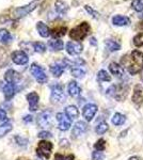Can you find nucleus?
Masks as SVG:
<instances>
[{
  "label": "nucleus",
  "instance_id": "49",
  "mask_svg": "<svg viewBox=\"0 0 143 160\" xmlns=\"http://www.w3.org/2000/svg\"><path fill=\"white\" fill-rule=\"evenodd\" d=\"M140 27H142V28H143V22H141V25H140Z\"/></svg>",
  "mask_w": 143,
  "mask_h": 160
},
{
  "label": "nucleus",
  "instance_id": "26",
  "mask_svg": "<svg viewBox=\"0 0 143 160\" xmlns=\"http://www.w3.org/2000/svg\"><path fill=\"white\" fill-rule=\"evenodd\" d=\"M12 128H13V126L10 121H7V122H4L3 124H1V125H0V138L6 136L7 133H9L10 131L12 130Z\"/></svg>",
  "mask_w": 143,
  "mask_h": 160
},
{
  "label": "nucleus",
  "instance_id": "45",
  "mask_svg": "<svg viewBox=\"0 0 143 160\" xmlns=\"http://www.w3.org/2000/svg\"><path fill=\"white\" fill-rule=\"evenodd\" d=\"M74 159H75L74 155H69V156L65 157V160H74Z\"/></svg>",
  "mask_w": 143,
  "mask_h": 160
},
{
  "label": "nucleus",
  "instance_id": "25",
  "mask_svg": "<svg viewBox=\"0 0 143 160\" xmlns=\"http://www.w3.org/2000/svg\"><path fill=\"white\" fill-rule=\"evenodd\" d=\"M67 10H69V7L66 6V3H64L61 0H57L56 1V11L57 13H59L60 15H65Z\"/></svg>",
  "mask_w": 143,
  "mask_h": 160
},
{
  "label": "nucleus",
  "instance_id": "44",
  "mask_svg": "<svg viewBox=\"0 0 143 160\" xmlns=\"http://www.w3.org/2000/svg\"><path fill=\"white\" fill-rule=\"evenodd\" d=\"M31 121H32V117H31V115H26V117L24 118V122L25 123L31 122Z\"/></svg>",
  "mask_w": 143,
  "mask_h": 160
},
{
  "label": "nucleus",
  "instance_id": "34",
  "mask_svg": "<svg viewBox=\"0 0 143 160\" xmlns=\"http://www.w3.org/2000/svg\"><path fill=\"white\" fill-rule=\"evenodd\" d=\"M131 8L137 12H143V0H132Z\"/></svg>",
  "mask_w": 143,
  "mask_h": 160
},
{
  "label": "nucleus",
  "instance_id": "11",
  "mask_svg": "<svg viewBox=\"0 0 143 160\" xmlns=\"http://www.w3.org/2000/svg\"><path fill=\"white\" fill-rule=\"evenodd\" d=\"M16 91H17V87H16V83H14V82H7L3 86V88H2V92H3L7 100L11 99L15 95Z\"/></svg>",
  "mask_w": 143,
  "mask_h": 160
},
{
  "label": "nucleus",
  "instance_id": "33",
  "mask_svg": "<svg viewBox=\"0 0 143 160\" xmlns=\"http://www.w3.org/2000/svg\"><path fill=\"white\" fill-rule=\"evenodd\" d=\"M108 130V124L107 123H100L95 128V131L97 135H104Z\"/></svg>",
  "mask_w": 143,
  "mask_h": 160
},
{
  "label": "nucleus",
  "instance_id": "1",
  "mask_svg": "<svg viewBox=\"0 0 143 160\" xmlns=\"http://www.w3.org/2000/svg\"><path fill=\"white\" fill-rule=\"evenodd\" d=\"M122 64L126 66L131 75L140 73L143 68V53L139 50L131 51L130 55L124 56L122 58Z\"/></svg>",
  "mask_w": 143,
  "mask_h": 160
},
{
  "label": "nucleus",
  "instance_id": "5",
  "mask_svg": "<svg viewBox=\"0 0 143 160\" xmlns=\"http://www.w3.org/2000/svg\"><path fill=\"white\" fill-rule=\"evenodd\" d=\"M51 149H53V143H50L49 141L43 140L38 142V148H36V154L42 158L48 159L50 157Z\"/></svg>",
  "mask_w": 143,
  "mask_h": 160
},
{
  "label": "nucleus",
  "instance_id": "7",
  "mask_svg": "<svg viewBox=\"0 0 143 160\" xmlns=\"http://www.w3.org/2000/svg\"><path fill=\"white\" fill-rule=\"evenodd\" d=\"M51 100L54 102H62L65 99V94L63 91V87L60 84H54L51 86Z\"/></svg>",
  "mask_w": 143,
  "mask_h": 160
},
{
  "label": "nucleus",
  "instance_id": "36",
  "mask_svg": "<svg viewBox=\"0 0 143 160\" xmlns=\"http://www.w3.org/2000/svg\"><path fill=\"white\" fill-rule=\"evenodd\" d=\"M94 148L96 151H100V152L104 151V149L106 148V141L104 140V139H100V140L94 144Z\"/></svg>",
  "mask_w": 143,
  "mask_h": 160
},
{
  "label": "nucleus",
  "instance_id": "41",
  "mask_svg": "<svg viewBox=\"0 0 143 160\" xmlns=\"http://www.w3.org/2000/svg\"><path fill=\"white\" fill-rule=\"evenodd\" d=\"M7 118V112L4 110H0V121L6 120Z\"/></svg>",
  "mask_w": 143,
  "mask_h": 160
},
{
  "label": "nucleus",
  "instance_id": "43",
  "mask_svg": "<svg viewBox=\"0 0 143 160\" xmlns=\"http://www.w3.org/2000/svg\"><path fill=\"white\" fill-rule=\"evenodd\" d=\"M15 140H16L17 142H18V144H22L20 143V142H24L25 144H27V140H24V139H22V138H19V137H16V138H15Z\"/></svg>",
  "mask_w": 143,
  "mask_h": 160
},
{
  "label": "nucleus",
  "instance_id": "37",
  "mask_svg": "<svg viewBox=\"0 0 143 160\" xmlns=\"http://www.w3.org/2000/svg\"><path fill=\"white\" fill-rule=\"evenodd\" d=\"M134 44L137 46V47H140V46H143V32L137 34L136 37L134 38Z\"/></svg>",
  "mask_w": 143,
  "mask_h": 160
},
{
  "label": "nucleus",
  "instance_id": "20",
  "mask_svg": "<svg viewBox=\"0 0 143 160\" xmlns=\"http://www.w3.org/2000/svg\"><path fill=\"white\" fill-rule=\"evenodd\" d=\"M67 90H69V95L73 97H77L78 95L80 94V92H81V89H80V87L78 86V83L76 81H71L69 83V87H67Z\"/></svg>",
  "mask_w": 143,
  "mask_h": 160
},
{
  "label": "nucleus",
  "instance_id": "30",
  "mask_svg": "<svg viewBox=\"0 0 143 160\" xmlns=\"http://www.w3.org/2000/svg\"><path fill=\"white\" fill-rule=\"evenodd\" d=\"M66 27H57L54 29L51 30V34H53L54 38H60L65 35L66 33Z\"/></svg>",
  "mask_w": 143,
  "mask_h": 160
},
{
  "label": "nucleus",
  "instance_id": "15",
  "mask_svg": "<svg viewBox=\"0 0 143 160\" xmlns=\"http://www.w3.org/2000/svg\"><path fill=\"white\" fill-rule=\"evenodd\" d=\"M132 102L136 105H141L143 102V88L141 86H136L134 89V95H132Z\"/></svg>",
  "mask_w": 143,
  "mask_h": 160
},
{
  "label": "nucleus",
  "instance_id": "24",
  "mask_svg": "<svg viewBox=\"0 0 143 160\" xmlns=\"http://www.w3.org/2000/svg\"><path fill=\"white\" fill-rule=\"evenodd\" d=\"M65 114L71 118V120H74V118H78L79 111H78L77 107H75V106H67L65 108Z\"/></svg>",
  "mask_w": 143,
  "mask_h": 160
},
{
  "label": "nucleus",
  "instance_id": "31",
  "mask_svg": "<svg viewBox=\"0 0 143 160\" xmlns=\"http://www.w3.org/2000/svg\"><path fill=\"white\" fill-rule=\"evenodd\" d=\"M112 123L115 126H120V125H123L125 123V117L121 113H115L112 118Z\"/></svg>",
  "mask_w": 143,
  "mask_h": 160
},
{
  "label": "nucleus",
  "instance_id": "38",
  "mask_svg": "<svg viewBox=\"0 0 143 160\" xmlns=\"http://www.w3.org/2000/svg\"><path fill=\"white\" fill-rule=\"evenodd\" d=\"M104 154L101 153L100 151H96V152H93L92 154V160H104Z\"/></svg>",
  "mask_w": 143,
  "mask_h": 160
},
{
  "label": "nucleus",
  "instance_id": "6",
  "mask_svg": "<svg viewBox=\"0 0 143 160\" xmlns=\"http://www.w3.org/2000/svg\"><path fill=\"white\" fill-rule=\"evenodd\" d=\"M30 72L38 83H42V84L46 83V81H47V75H46L44 69L40 65H38L36 63H33L30 68Z\"/></svg>",
  "mask_w": 143,
  "mask_h": 160
},
{
  "label": "nucleus",
  "instance_id": "32",
  "mask_svg": "<svg viewBox=\"0 0 143 160\" xmlns=\"http://www.w3.org/2000/svg\"><path fill=\"white\" fill-rule=\"evenodd\" d=\"M97 79L100 80V81H111V77L110 75H109L107 72L104 71V69H101V71L98 72L97 74Z\"/></svg>",
  "mask_w": 143,
  "mask_h": 160
},
{
  "label": "nucleus",
  "instance_id": "13",
  "mask_svg": "<svg viewBox=\"0 0 143 160\" xmlns=\"http://www.w3.org/2000/svg\"><path fill=\"white\" fill-rule=\"evenodd\" d=\"M87 129H88L87 124H85L84 122H82V121H79V122H77L74 125V127H73L72 135H73V137L77 138V137L81 136L82 133H84L85 131H87Z\"/></svg>",
  "mask_w": 143,
  "mask_h": 160
},
{
  "label": "nucleus",
  "instance_id": "23",
  "mask_svg": "<svg viewBox=\"0 0 143 160\" xmlns=\"http://www.w3.org/2000/svg\"><path fill=\"white\" fill-rule=\"evenodd\" d=\"M63 46H64L63 42L60 41V40H53V41H49V43H48L49 49L53 50V51L62 50L63 49Z\"/></svg>",
  "mask_w": 143,
  "mask_h": 160
},
{
  "label": "nucleus",
  "instance_id": "9",
  "mask_svg": "<svg viewBox=\"0 0 143 160\" xmlns=\"http://www.w3.org/2000/svg\"><path fill=\"white\" fill-rule=\"evenodd\" d=\"M57 120L59 122V129L62 131L69 130V127H71V118L67 117L66 114H63V113H57L56 115Z\"/></svg>",
  "mask_w": 143,
  "mask_h": 160
},
{
  "label": "nucleus",
  "instance_id": "40",
  "mask_svg": "<svg viewBox=\"0 0 143 160\" xmlns=\"http://www.w3.org/2000/svg\"><path fill=\"white\" fill-rule=\"evenodd\" d=\"M38 138H50L51 137V133L49 131H41L40 133L38 135Z\"/></svg>",
  "mask_w": 143,
  "mask_h": 160
},
{
  "label": "nucleus",
  "instance_id": "14",
  "mask_svg": "<svg viewBox=\"0 0 143 160\" xmlns=\"http://www.w3.org/2000/svg\"><path fill=\"white\" fill-rule=\"evenodd\" d=\"M38 99H40V97H38V93L31 92L29 94H27V100H28V104H29V109L31 111L36 110L38 105Z\"/></svg>",
  "mask_w": 143,
  "mask_h": 160
},
{
  "label": "nucleus",
  "instance_id": "28",
  "mask_svg": "<svg viewBox=\"0 0 143 160\" xmlns=\"http://www.w3.org/2000/svg\"><path fill=\"white\" fill-rule=\"evenodd\" d=\"M12 35L6 29H0V42L3 44H8L12 41Z\"/></svg>",
  "mask_w": 143,
  "mask_h": 160
},
{
  "label": "nucleus",
  "instance_id": "18",
  "mask_svg": "<svg viewBox=\"0 0 143 160\" xmlns=\"http://www.w3.org/2000/svg\"><path fill=\"white\" fill-rule=\"evenodd\" d=\"M50 118H51L50 112H49V111H44V112H42L38 117V124L41 126V127L46 126L49 122H50Z\"/></svg>",
  "mask_w": 143,
  "mask_h": 160
},
{
  "label": "nucleus",
  "instance_id": "42",
  "mask_svg": "<svg viewBox=\"0 0 143 160\" xmlns=\"http://www.w3.org/2000/svg\"><path fill=\"white\" fill-rule=\"evenodd\" d=\"M54 160H65V157L61 154H56L54 155Z\"/></svg>",
  "mask_w": 143,
  "mask_h": 160
},
{
  "label": "nucleus",
  "instance_id": "21",
  "mask_svg": "<svg viewBox=\"0 0 143 160\" xmlns=\"http://www.w3.org/2000/svg\"><path fill=\"white\" fill-rule=\"evenodd\" d=\"M112 22L115 26H127L129 25L130 20H129L128 17L123 16V15H115L112 18Z\"/></svg>",
  "mask_w": 143,
  "mask_h": 160
},
{
  "label": "nucleus",
  "instance_id": "12",
  "mask_svg": "<svg viewBox=\"0 0 143 160\" xmlns=\"http://www.w3.org/2000/svg\"><path fill=\"white\" fill-rule=\"evenodd\" d=\"M84 49L82 45L80 43H76V42H69L66 44V51L67 53L72 56H76L79 55L80 52Z\"/></svg>",
  "mask_w": 143,
  "mask_h": 160
},
{
  "label": "nucleus",
  "instance_id": "16",
  "mask_svg": "<svg viewBox=\"0 0 143 160\" xmlns=\"http://www.w3.org/2000/svg\"><path fill=\"white\" fill-rule=\"evenodd\" d=\"M109 69H110L111 74L114 75L115 77H118V78H122V77H123V75H124V68L120 65V64L115 63V62H112V63H110V65H109Z\"/></svg>",
  "mask_w": 143,
  "mask_h": 160
},
{
  "label": "nucleus",
  "instance_id": "3",
  "mask_svg": "<svg viewBox=\"0 0 143 160\" xmlns=\"http://www.w3.org/2000/svg\"><path fill=\"white\" fill-rule=\"evenodd\" d=\"M38 6V0H34V1L30 2L29 4H26L24 7L16 8L12 13V18L17 19V18H20V17H24L32 11H34Z\"/></svg>",
  "mask_w": 143,
  "mask_h": 160
},
{
  "label": "nucleus",
  "instance_id": "47",
  "mask_svg": "<svg viewBox=\"0 0 143 160\" xmlns=\"http://www.w3.org/2000/svg\"><path fill=\"white\" fill-rule=\"evenodd\" d=\"M128 160H140L139 157H137V156H134V157H130Z\"/></svg>",
  "mask_w": 143,
  "mask_h": 160
},
{
  "label": "nucleus",
  "instance_id": "4",
  "mask_svg": "<svg viewBox=\"0 0 143 160\" xmlns=\"http://www.w3.org/2000/svg\"><path fill=\"white\" fill-rule=\"evenodd\" d=\"M127 91H128V88L125 89V87L122 84H115L109 88L107 90V94L118 100H123L127 96Z\"/></svg>",
  "mask_w": 143,
  "mask_h": 160
},
{
  "label": "nucleus",
  "instance_id": "19",
  "mask_svg": "<svg viewBox=\"0 0 143 160\" xmlns=\"http://www.w3.org/2000/svg\"><path fill=\"white\" fill-rule=\"evenodd\" d=\"M36 29H38V34L42 38H47L51 34V31L49 30V28L43 22H38L36 24Z\"/></svg>",
  "mask_w": 143,
  "mask_h": 160
},
{
  "label": "nucleus",
  "instance_id": "35",
  "mask_svg": "<svg viewBox=\"0 0 143 160\" xmlns=\"http://www.w3.org/2000/svg\"><path fill=\"white\" fill-rule=\"evenodd\" d=\"M32 46H33V49H34L36 52H38V53H43L44 51L46 50V46L44 45L43 43H41V42L33 43Z\"/></svg>",
  "mask_w": 143,
  "mask_h": 160
},
{
  "label": "nucleus",
  "instance_id": "10",
  "mask_svg": "<svg viewBox=\"0 0 143 160\" xmlns=\"http://www.w3.org/2000/svg\"><path fill=\"white\" fill-rule=\"evenodd\" d=\"M12 61L15 64H17V65H25V64L28 63L29 58H28V56L26 55L24 51L17 50L12 53Z\"/></svg>",
  "mask_w": 143,
  "mask_h": 160
},
{
  "label": "nucleus",
  "instance_id": "27",
  "mask_svg": "<svg viewBox=\"0 0 143 160\" xmlns=\"http://www.w3.org/2000/svg\"><path fill=\"white\" fill-rule=\"evenodd\" d=\"M105 45L109 51H118L121 49L120 43L115 42V41H113V40H107L105 42Z\"/></svg>",
  "mask_w": 143,
  "mask_h": 160
},
{
  "label": "nucleus",
  "instance_id": "39",
  "mask_svg": "<svg viewBox=\"0 0 143 160\" xmlns=\"http://www.w3.org/2000/svg\"><path fill=\"white\" fill-rule=\"evenodd\" d=\"M84 8H85V10H87V11H88V13H90V14L92 15V16L94 17V18H100V14H98V13L96 12V11H94V10H93L91 7H89V6H85Z\"/></svg>",
  "mask_w": 143,
  "mask_h": 160
},
{
  "label": "nucleus",
  "instance_id": "50",
  "mask_svg": "<svg viewBox=\"0 0 143 160\" xmlns=\"http://www.w3.org/2000/svg\"><path fill=\"white\" fill-rule=\"evenodd\" d=\"M142 80H143V75H142Z\"/></svg>",
  "mask_w": 143,
  "mask_h": 160
},
{
  "label": "nucleus",
  "instance_id": "22",
  "mask_svg": "<svg viewBox=\"0 0 143 160\" xmlns=\"http://www.w3.org/2000/svg\"><path fill=\"white\" fill-rule=\"evenodd\" d=\"M18 79H19V74L16 73L15 71H13V69H9L6 73V75H4V80L7 82H14V83H16Z\"/></svg>",
  "mask_w": 143,
  "mask_h": 160
},
{
  "label": "nucleus",
  "instance_id": "2",
  "mask_svg": "<svg viewBox=\"0 0 143 160\" xmlns=\"http://www.w3.org/2000/svg\"><path fill=\"white\" fill-rule=\"evenodd\" d=\"M90 30H91L90 25L87 22H84L80 25H78L77 27L73 28L71 32H69V38L74 41H82L89 34Z\"/></svg>",
  "mask_w": 143,
  "mask_h": 160
},
{
  "label": "nucleus",
  "instance_id": "46",
  "mask_svg": "<svg viewBox=\"0 0 143 160\" xmlns=\"http://www.w3.org/2000/svg\"><path fill=\"white\" fill-rule=\"evenodd\" d=\"M90 43L92 44V45H96V40H95L94 38H91V42Z\"/></svg>",
  "mask_w": 143,
  "mask_h": 160
},
{
  "label": "nucleus",
  "instance_id": "29",
  "mask_svg": "<svg viewBox=\"0 0 143 160\" xmlns=\"http://www.w3.org/2000/svg\"><path fill=\"white\" fill-rule=\"evenodd\" d=\"M71 74L72 76H74L75 78H84V76L85 75V71L82 69L81 68H79V65H76L75 68H72L71 69Z\"/></svg>",
  "mask_w": 143,
  "mask_h": 160
},
{
  "label": "nucleus",
  "instance_id": "17",
  "mask_svg": "<svg viewBox=\"0 0 143 160\" xmlns=\"http://www.w3.org/2000/svg\"><path fill=\"white\" fill-rule=\"evenodd\" d=\"M65 65L62 63H53L50 65V73L54 75V77H60L63 74Z\"/></svg>",
  "mask_w": 143,
  "mask_h": 160
},
{
  "label": "nucleus",
  "instance_id": "48",
  "mask_svg": "<svg viewBox=\"0 0 143 160\" xmlns=\"http://www.w3.org/2000/svg\"><path fill=\"white\" fill-rule=\"evenodd\" d=\"M17 160H28V159H24V158H18Z\"/></svg>",
  "mask_w": 143,
  "mask_h": 160
},
{
  "label": "nucleus",
  "instance_id": "8",
  "mask_svg": "<svg viewBox=\"0 0 143 160\" xmlns=\"http://www.w3.org/2000/svg\"><path fill=\"white\" fill-rule=\"evenodd\" d=\"M97 112V106L94 104H88L82 108V115L87 121H92Z\"/></svg>",
  "mask_w": 143,
  "mask_h": 160
}]
</instances>
